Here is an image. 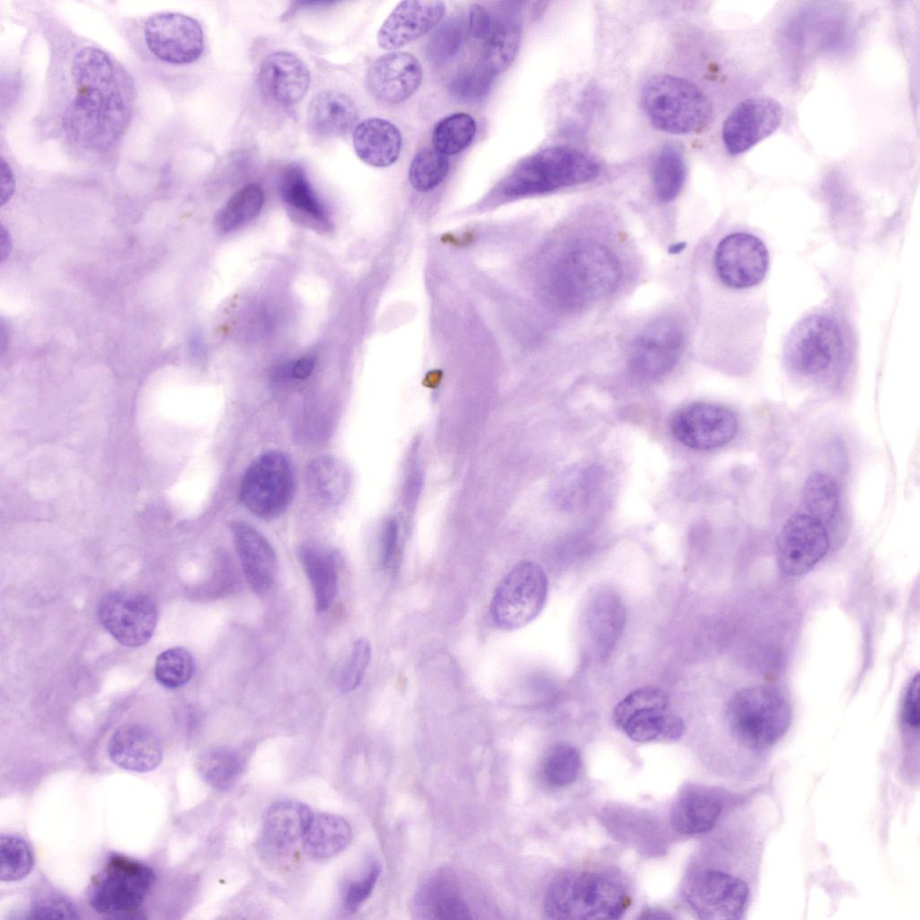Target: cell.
Instances as JSON below:
<instances>
[{"mask_svg":"<svg viewBox=\"0 0 920 920\" xmlns=\"http://www.w3.org/2000/svg\"><path fill=\"white\" fill-rule=\"evenodd\" d=\"M258 78L263 94L282 106L299 102L310 85L307 66L299 58L288 51L269 54L261 61Z\"/></svg>","mask_w":920,"mask_h":920,"instance_id":"obj_22","label":"cell"},{"mask_svg":"<svg viewBox=\"0 0 920 920\" xmlns=\"http://www.w3.org/2000/svg\"><path fill=\"white\" fill-rule=\"evenodd\" d=\"M686 173L682 150L674 144L662 146L650 164V178L657 198L662 202L674 200L685 185Z\"/></svg>","mask_w":920,"mask_h":920,"instance_id":"obj_33","label":"cell"},{"mask_svg":"<svg viewBox=\"0 0 920 920\" xmlns=\"http://www.w3.org/2000/svg\"><path fill=\"white\" fill-rule=\"evenodd\" d=\"M352 830L342 817L330 813L313 814L302 839L305 852L314 859H327L340 854L349 844Z\"/></svg>","mask_w":920,"mask_h":920,"instance_id":"obj_32","label":"cell"},{"mask_svg":"<svg viewBox=\"0 0 920 920\" xmlns=\"http://www.w3.org/2000/svg\"><path fill=\"white\" fill-rule=\"evenodd\" d=\"M641 101L650 123L670 134L698 132L712 115L707 96L694 84L671 75L650 76L643 84Z\"/></svg>","mask_w":920,"mask_h":920,"instance_id":"obj_5","label":"cell"},{"mask_svg":"<svg viewBox=\"0 0 920 920\" xmlns=\"http://www.w3.org/2000/svg\"><path fill=\"white\" fill-rule=\"evenodd\" d=\"M371 652L368 640L360 638L355 641L341 679L343 692H352L360 686L371 659Z\"/></svg>","mask_w":920,"mask_h":920,"instance_id":"obj_46","label":"cell"},{"mask_svg":"<svg viewBox=\"0 0 920 920\" xmlns=\"http://www.w3.org/2000/svg\"><path fill=\"white\" fill-rule=\"evenodd\" d=\"M621 276L620 262L612 251L599 243L583 240L561 256L551 285L561 304L579 307L612 293Z\"/></svg>","mask_w":920,"mask_h":920,"instance_id":"obj_4","label":"cell"},{"mask_svg":"<svg viewBox=\"0 0 920 920\" xmlns=\"http://www.w3.org/2000/svg\"><path fill=\"white\" fill-rule=\"evenodd\" d=\"M194 659L185 649H168L156 658L155 677L163 686L170 689L187 684L194 673Z\"/></svg>","mask_w":920,"mask_h":920,"instance_id":"obj_43","label":"cell"},{"mask_svg":"<svg viewBox=\"0 0 920 920\" xmlns=\"http://www.w3.org/2000/svg\"><path fill=\"white\" fill-rule=\"evenodd\" d=\"M448 170L449 162L446 155L434 148H424L411 162L409 181L418 191H429L444 181Z\"/></svg>","mask_w":920,"mask_h":920,"instance_id":"obj_41","label":"cell"},{"mask_svg":"<svg viewBox=\"0 0 920 920\" xmlns=\"http://www.w3.org/2000/svg\"><path fill=\"white\" fill-rule=\"evenodd\" d=\"M579 766L578 750L568 744H558L545 757L543 766L544 780L553 787L567 786L576 780Z\"/></svg>","mask_w":920,"mask_h":920,"instance_id":"obj_44","label":"cell"},{"mask_svg":"<svg viewBox=\"0 0 920 920\" xmlns=\"http://www.w3.org/2000/svg\"><path fill=\"white\" fill-rule=\"evenodd\" d=\"M98 616L102 625L120 644L139 647L155 630L157 607L146 595L125 590L107 594L100 602Z\"/></svg>","mask_w":920,"mask_h":920,"instance_id":"obj_13","label":"cell"},{"mask_svg":"<svg viewBox=\"0 0 920 920\" xmlns=\"http://www.w3.org/2000/svg\"><path fill=\"white\" fill-rule=\"evenodd\" d=\"M298 558L313 588L315 610L323 613L332 606L338 592L335 558L313 544L300 546Z\"/></svg>","mask_w":920,"mask_h":920,"instance_id":"obj_31","label":"cell"},{"mask_svg":"<svg viewBox=\"0 0 920 920\" xmlns=\"http://www.w3.org/2000/svg\"><path fill=\"white\" fill-rule=\"evenodd\" d=\"M727 718L736 739L750 750L765 749L788 730L790 704L777 689L756 686L737 692L727 708Z\"/></svg>","mask_w":920,"mask_h":920,"instance_id":"obj_6","label":"cell"},{"mask_svg":"<svg viewBox=\"0 0 920 920\" xmlns=\"http://www.w3.org/2000/svg\"><path fill=\"white\" fill-rule=\"evenodd\" d=\"M469 29L475 39L488 40L493 25L491 14L484 6L478 4L471 5L469 9Z\"/></svg>","mask_w":920,"mask_h":920,"instance_id":"obj_50","label":"cell"},{"mask_svg":"<svg viewBox=\"0 0 920 920\" xmlns=\"http://www.w3.org/2000/svg\"><path fill=\"white\" fill-rule=\"evenodd\" d=\"M465 23L460 15L444 21L432 33L427 46L426 57L434 65L452 60L461 49L464 40Z\"/></svg>","mask_w":920,"mask_h":920,"instance_id":"obj_40","label":"cell"},{"mask_svg":"<svg viewBox=\"0 0 920 920\" xmlns=\"http://www.w3.org/2000/svg\"><path fill=\"white\" fill-rule=\"evenodd\" d=\"M381 867L373 862L366 874L359 880L350 882L346 888L343 898V908L349 913L356 912L372 893L379 878Z\"/></svg>","mask_w":920,"mask_h":920,"instance_id":"obj_47","label":"cell"},{"mask_svg":"<svg viewBox=\"0 0 920 920\" xmlns=\"http://www.w3.org/2000/svg\"><path fill=\"white\" fill-rule=\"evenodd\" d=\"M230 529L247 581L256 593L267 592L277 574V556L273 547L250 524L234 521L231 523Z\"/></svg>","mask_w":920,"mask_h":920,"instance_id":"obj_23","label":"cell"},{"mask_svg":"<svg viewBox=\"0 0 920 920\" xmlns=\"http://www.w3.org/2000/svg\"><path fill=\"white\" fill-rule=\"evenodd\" d=\"M801 502L807 514L824 525L830 523L839 510L838 485L828 473L815 471L803 482Z\"/></svg>","mask_w":920,"mask_h":920,"instance_id":"obj_35","label":"cell"},{"mask_svg":"<svg viewBox=\"0 0 920 920\" xmlns=\"http://www.w3.org/2000/svg\"><path fill=\"white\" fill-rule=\"evenodd\" d=\"M496 75L482 62L459 74L450 84L454 98L463 102H473L489 92Z\"/></svg>","mask_w":920,"mask_h":920,"instance_id":"obj_45","label":"cell"},{"mask_svg":"<svg viewBox=\"0 0 920 920\" xmlns=\"http://www.w3.org/2000/svg\"><path fill=\"white\" fill-rule=\"evenodd\" d=\"M264 202L261 185L250 183L236 191L217 214L215 223L220 232L228 233L259 215Z\"/></svg>","mask_w":920,"mask_h":920,"instance_id":"obj_38","label":"cell"},{"mask_svg":"<svg viewBox=\"0 0 920 920\" xmlns=\"http://www.w3.org/2000/svg\"><path fill=\"white\" fill-rule=\"evenodd\" d=\"M358 118L357 107L350 97L341 92L324 90L312 98L306 121L313 134L335 137L354 130Z\"/></svg>","mask_w":920,"mask_h":920,"instance_id":"obj_28","label":"cell"},{"mask_svg":"<svg viewBox=\"0 0 920 920\" xmlns=\"http://www.w3.org/2000/svg\"><path fill=\"white\" fill-rule=\"evenodd\" d=\"M398 526L394 519H388L384 526L382 534V562L390 567L394 562L397 546Z\"/></svg>","mask_w":920,"mask_h":920,"instance_id":"obj_51","label":"cell"},{"mask_svg":"<svg viewBox=\"0 0 920 920\" xmlns=\"http://www.w3.org/2000/svg\"><path fill=\"white\" fill-rule=\"evenodd\" d=\"M145 40L157 58L176 65L196 61L204 49L200 24L180 13H159L149 17L145 25Z\"/></svg>","mask_w":920,"mask_h":920,"instance_id":"obj_18","label":"cell"},{"mask_svg":"<svg viewBox=\"0 0 920 920\" xmlns=\"http://www.w3.org/2000/svg\"><path fill=\"white\" fill-rule=\"evenodd\" d=\"M829 544L824 524L807 513L792 515L777 537L779 570L791 578L805 574L824 558Z\"/></svg>","mask_w":920,"mask_h":920,"instance_id":"obj_16","label":"cell"},{"mask_svg":"<svg viewBox=\"0 0 920 920\" xmlns=\"http://www.w3.org/2000/svg\"><path fill=\"white\" fill-rule=\"evenodd\" d=\"M739 428L738 418L728 407L699 402L677 411L670 421L674 437L695 450H712L730 443Z\"/></svg>","mask_w":920,"mask_h":920,"instance_id":"obj_15","label":"cell"},{"mask_svg":"<svg viewBox=\"0 0 920 920\" xmlns=\"http://www.w3.org/2000/svg\"><path fill=\"white\" fill-rule=\"evenodd\" d=\"M721 809V800L715 792L700 787L689 788L674 803L671 824L681 834L705 833L715 826Z\"/></svg>","mask_w":920,"mask_h":920,"instance_id":"obj_29","label":"cell"},{"mask_svg":"<svg viewBox=\"0 0 920 920\" xmlns=\"http://www.w3.org/2000/svg\"><path fill=\"white\" fill-rule=\"evenodd\" d=\"M366 81L376 99L387 104H398L409 99L420 86L422 67L412 54L393 51L370 65Z\"/></svg>","mask_w":920,"mask_h":920,"instance_id":"obj_20","label":"cell"},{"mask_svg":"<svg viewBox=\"0 0 920 920\" xmlns=\"http://www.w3.org/2000/svg\"><path fill=\"white\" fill-rule=\"evenodd\" d=\"M682 893L694 913L703 920L739 919L749 898V889L744 880L716 870H703L689 876Z\"/></svg>","mask_w":920,"mask_h":920,"instance_id":"obj_12","label":"cell"},{"mask_svg":"<svg viewBox=\"0 0 920 920\" xmlns=\"http://www.w3.org/2000/svg\"><path fill=\"white\" fill-rule=\"evenodd\" d=\"M548 579L540 565L531 561L517 563L498 583L491 601V614L502 630L526 626L544 609Z\"/></svg>","mask_w":920,"mask_h":920,"instance_id":"obj_8","label":"cell"},{"mask_svg":"<svg viewBox=\"0 0 920 920\" xmlns=\"http://www.w3.org/2000/svg\"><path fill=\"white\" fill-rule=\"evenodd\" d=\"M0 858V878L6 882L25 878L34 863L33 853L28 843L12 835H1Z\"/></svg>","mask_w":920,"mask_h":920,"instance_id":"obj_42","label":"cell"},{"mask_svg":"<svg viewBox=\"0 0 920 920\" xmlns=\"http://www.w3.org/2000/svg\"><path fill=\"white\" fill-rule=\"evenodd\" d=\"M279 189L284 201L288 206L320 223H328L325 209L301 165L290 164L284 168L280 175Z\"/></svg>","mask_w":920,"mask_h":920,"instance_id":"obj_36","label":"cell"},{"mask_svg":"<svg viewBox=\"0 0 920 920\" xmlns=\"http://www.w3.org/2000/svg\"><path fill=\"white\" fill-rule=\"evenodd\" d=\"M781 103L769 96H753L739 102L723 122L721 137L731 155L743 154L780 127Z\"/></svg>","mask_w":920,"mask_h":920,"instance_id":"obj_19","label":"cell"},{"mask_svg":"<svg viewBox=\"0 0 920 920\" xmlns=\"http://www.w3.org/2000/svg\"><path fill=\"white\" fill-rule=\"evenodd\" d=\"M521 41V25L513 15L501 18L487 40L482 63L496 75L515 59Z\"/></svg>","mask_w":920,"mask_h":920,"instance_id":"obj_37","label":"cell"},{"mask_svg":"<svg viewBox=\"0 0 920 920\" xmlns=\"http://www.w3.org/2000/svg\"><path fill=\"white\" fill-rule=\"evenodd\" d=\"M613 718L617 728L640 743L677 740L685 730L682 719L670 711L666 693L654 686L626 695L615 707Z\"/></svg>","mask_w":920,"mask_h":920,"instance_id":"obj_10","label":"cell"},{"mask_svg":"<svg viewBox=\"0 0 920 920\" xmlns=\"http://www.w3.org/2000/svg\"><path fill=\"white\" fill-rule=\"evenodd\" d=\"M414 907L420 918L458 920L472 918L458 881L452 871L438 870L419 888Z\"/></svg>","mask_w":920,"mask_h":920,"instance_id":"obj_25","label":"cell"},{"mask_svg":"<svg viewBox=\"0 0 920 920\" xmlns=\"http://www.w3.org/2000/svg\"><path fill=\"white\" fill-rule=\"evenodd\" d=\"M685 331L673 318L654 321L633 340L629 366L638 376L657 378L677 365L685 346Z\"/></svg>","mask_w":920,"mask_h":920,"instance_id":"obj_17","label":"cell"},{"mask_svg":"<svg viewBox=\"0 0 920 920\" xmlns=\"http://www.w3.org/2000/svg\"><path fill=\"white\" fill-rule=\"evenodd\" d=\"M769 253L764 242L747 232L724 236L714 252V268L725 286L736 290L758 287L765 279Z\"/></svg>","mask_w":920,"mask_h":920,"instance_id":"obj_14","label":"cell"},{"mask_svg":"<svg viewBox=\"0 0 920 920\" xmlns=\"http://www.w3.org/2000/svg\"><path fill=\"white\" fill-rule=\"evenodd\" d=\"M1 260L4 261L11 251V240L8 232L4 226H1Z\"/></svg>","mask_w":920,"mask_h":920,"instance_id":"obj_54","label":"cell"},{"mask_svg":"<svg viewBox=\"0 0 920 920\" xmlns=\"http://www.w3.org/2000/svg\"><path fill=\"white\" fill-rule=\"evenodd\" d=\"M846 338L836 318L824 312L809 314L792 328L783 349L785 363L802 376L827 372L845 352Z\"/></svg>","mask_w":920,"mask_h":920,"instance_id":"obj_7","label":"cell"},{"mask_svg":"<svg viewBox=\"0 0 920 920\" xmlns=\"http://www.w3.org/2000/svg\"><path fill=\"white\" fill-rule=\"evenodd\" d=\"M630 904L626 890L614 878L597 871H577L562 873L551 882L544 909L551 919H619Z\"/></svg>","mask_w":920,"mask_h":920,"instance_id":"obj_3","label":"cell"},{"mask_svg":"<svg viewBox=\"0 0 920 920\" xmlns=\"http://www.w3.org/2000/svg\"><path fill=\"white\" fill-rule=\"evenodd\" d=\"M476 133L474 119L468 113L456 112L440 119L434 127V149L444 155H455L465 149Z\"/></svg>","mask_w":920,"mask_h":920,"instance_id":"obj_39","label":"cell"},{"mask_svg":"<svg viewBox=\"0 0 920 920\" xmlns=\"http://www.w3.org/2000/svg\"><path fill=\"white\" fill-rule=\"evenodd\" d=\"M295 489L293 468L281 451L258 456L246 469L240 485L245 507L261 518H273L288 506Z\"/></svg>","mask_w":920,"mask_h":920,"instance_id":"obj_11","label":"cell"},{"mask_svg":"<svg viewBox=\"0 0 920 920\" xmlns=\"http://www.w3.org/2000/svg\"><path fill=\"white\" fill-rule=\"evenodd\" d=\"M352 142L355 153L362 162L384 168L397 161L402 138L398 128L389 120L370 118L356 125Z\"/></svg>","mask_w":920,"mask_h":920,"instance_id":"obj_27","label":"cell"},{"mask_svg":"<svg viewBox=\"0 0 920 920\" xmlns=\"http://www.w3.org/2000/svg\"><path fill=\"white\" fill-rule=\"evenodd\" d=\"M155 880L146 864L111 854L91 888L90 904L98 913L125 917L137 911Z\"/></svg>","mask_w":920,"mask_h":920,"instance_id":"obj_9","label":"cell"},{"mask_svg":"<svg viewBox=\"0 0 920 920\" xmlns=\"http://www.w3.org/2000/svg\"><path fill=\"white\" fill-rule=\"evenodd\" d=\"M442 1H402L390 13L377 32L384 49H398L430 31L443 18Z\"/></svg>","mask_w":920,"mask_h":920,"instance_id":"obj_21","label":"cell"},{"mask_svg":"<svg viewBox=\"0 0 920 920\" xmlns=\"http://www.w3.org/2000/svg\"><path fill=\"white\" fill-rule=\"evenodd\" d=\"M31 918H77L76 911L67 901L60 898H47L33 906Z\"/></svg>","mask_w":920,"mask_h":920,"instance_id":"obj_49","label":"cell"},{"mask_svg":"<svg viewBox=\"0 0 920 920\" xmlns=\"http://www.w3.org/2000/svg\"><path fill=\"white\" fill-rule=\"evenodd\" d=\"M111 760L128 771L155 770L163 759V746L156 733L146 725L128 723L119 727L108 744Z\"/></svg>","mask_w":920,"mask_h":920,"instance_id":"obj_24","label":"cell"},{"mask_svg":"<svg viewBox=\"0 0 920 920\" xmlns=\"http://www.w3.org/2000/svg\"><path fill=\"white\" fill-rule=\"evenodd\" d=\"M599 174L598 163L576 148L554 146L524 159L497 184L491 205L545 194L588 182Z\"/></svg>","mask_w":920,"mask_h":920,"instance_id":"obj_2","label":"cell"},{"mask_svg":"<svg viewBox=\"0 0 920 920\" xmlns=\"http://www.w3.org/2000/svg\"><path fill=\"white\" fill-rule=\"evenodd\" d=\"M1 205H4L11 199L14 190V178L12 169L7 162L1 158Z\"/></svg>","mask_w":920,"mask_h":920,"instance_id":"obj_52","label":"cell"},{"mask_svg":"<svg viewBox=\"0 0 920 920\" xmlns=\"http://www.w3.org/2000/svg\"><path fill=\"white\" fill-rule=\"evenodd\" d=\"M245 760L237 751L217 748L200 754L196 767L200 777L218 791L230 789L240 778Z\"/></svg>","mask_w":920,"mask_h":920,"instance_id":"obj_34","label":"cell"},{"mask_svg":"<svg viewBox=\"0 0 920 920\" xmlns=\"http://www.w3.org/2000/svg\"><path fill=\"white\" fill-rule=\"evenodd\" d=\"M919 676L912 678L907 686L901 708V721L906 730L918 733L920 725L919 712Z\"/></svg>","mask_w":920,"mask_h":920,"instance_id":"obj_48","label":"cell"},{"mask_svg":"<svg viewBox=\"0 0 920 920\" xmlns=\"http://www.w3.org/2000/svg\"><path fill=\"white\" fill-rule=\"evenodd\" d=\"M72 77L76 92L63 114L62 128L82 148L107 150L120 137L129 117L114 63L103 50L85 47L74 58Z\"/></svg>","mask_w":920,"mask_h":920,"instance_id":"obj_1","label":"cell"},{"mask_svg":"<svg viewBox=\"0 0 920 920\" xmlns=\"http://www.w3.org/2000/svg\"><path fill=\"white\" fill-rule=\"evenodd\" d=\"M314 359L311 357H305L296 360L290 368V374L296 379H305L313 372Z\"/></svg>","mask_w":920,"mask_h":920,"instance_id":"obj_53","label":"cell"},{"mask_svg":"<svg viewBox=\"0 0 920 920\" xmlns=\"http://www.w3.org/2000/svg\"><path fill=\"white\" fill-rule=\"evenodd\" d=\"M310 808L296 800L276 801L269 807L262 822V843L271 852L288 851L304 835L313 817Z\"/></svg>","mask_w":920,"mask_h":920,"instance_id":"obj_26","label":"cell"},{"mask_svg":"<svg viewBox=\"0 0 920 920\" xmlns=\"http://www.w3.org/2000/svg\"><path fill=\"white\" fill-rule=\"evenodd\" d=\"M305 478L313 498L326 506L341 503L349 492L351 482L347 465L328 455L312 459L305 467Z\"/></svg>","mask_w":920,"mask_h":920,"instance_id":"obj_30","label":"cell"},{"mask_svg":"<svg viewBox=\"0 0 920 920\" xmlns=\"http://www.w3.org/2000/svg\"><path fill=\"white\" fill-rule=\"evenodd\" d=\"M684 247H685V243H677L676 245H673V246H672V247L670 248V252H671V253H677V252H680L681 250H683V249H684Z\"/></svg>","mask_w":920,"mask_h":920,"instance_id":"obj_55","label":"cell"}]
</instances>
